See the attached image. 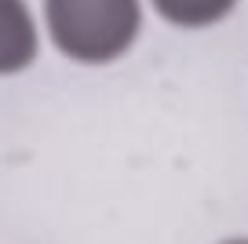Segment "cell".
Wrapping results in <instances>:
<instances>
[{
	"label": "cell",
	"instance_id": "277c9868",
	"mask_svg": "<svg viewBox=\"0 0 248 244\" xmlns=\"http://www.w3.org/2000/svg\"><path fill=\"white\" fill-rule=\"evenodd\" d=\"M219 244H248V237H230V241H219Z\"/></svg>",
	"mask_w": 248,
	"mask_h": 244
},
{
	"label": "cell",
	"instance_id": "7a4b0ae2",
	"mask_svg": "<svg viewBox=\"0 0 248 244\" xmlns=\"http://www.w3.org/2000/svg\"><path fill=\"white\" fill-rule=\"evenodd\" d=\"M40 51V33L26 0H0V76L22 73Z\"/></svg>",
	"mask_w": 248,
	"mask_h": 244
},
{
	"label": "cell",
	"instance_id": "3957f363",
	"mask_svg": "<svg viewBox=\"0 0 248 244\" xmlns=\"http://www.w3.org/2000/svg\"><path fill=\"white\" fill-rule=\"evenodd\" d=\"M150 4L164 22L183 26V30H201V26L226 18L237 0H150Z\"/></svg>",
	"mask_w": 248,
	"mask_h": 244
},
{
	"label": "cell",
	"instance_id": "6da1fadb",
	"mask_svg": "<svg viewBox=\"0 0 248 244\" xmlns=\"http://www.w3.org/2000/svg\"><path fill=\"white\" fill-rule=\"evenodd\" d=\"M51 44L73 62H113L142 30L139 0H44Z\"/></svg>",
	"mask_w": 248,
	"mask_h": 244
}]
</instances>
